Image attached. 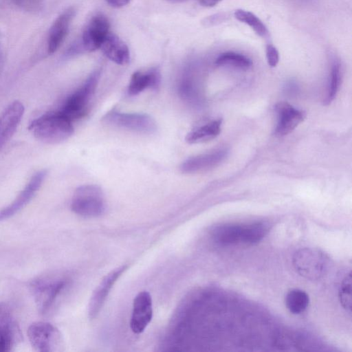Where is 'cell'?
I'll return each instance as SVG.
<instances>
[{
	"label": "cell",
	"instance_id": "11",
	"mask_svg": "<svg viewBox=\"0 0 352 352\" xmlns=\"http://www.w3.org/2000/svg\"><path fill=\"white\" fill-rule=\"evenodd\" d=\"M153 318L152 298L148 292L138 293L133 302L130 327L134 333H142Z\"/></svg>",
	"mask_w": 352,
	"mask_h": 352
},
{
	"label": "cell",
	"instance_id": "3",
	"mask_svg": "<svg viewBox=\"0 0 352 352\" xmlns=\"http://www.w3.org/2000/svg\"><path fill=\"white\" fill-rule=\"evenodd\" d=\"M293 265L296 272L309 280H318L327 272L329 258L321 250L305 248L298 250L293 256Z\"/></svg>",
	"mask_w": 352,
	"mask_h": 352
},
{
	"label": "cell",
	"instance_id": "20",
	"mask_svg": "<svg viewBox=\"0 0 352 352\" xmlns=\"http://www.w3.org/2000/svg\"><path fill=\"white\" fill-rule=\"evenodd\" d=\"M270 230L267 221H256L243 224L241 243L252 245L261 241Z\"/></svg>",
	"mask_w": 352,
	"mask_h": 352
},
{
	"label": "cell",
	"instance_id": "12",
	"mask_svg": "<svg viewBox=\"0 0 352 352\" xmlns=\"http://www.w3.org/2000/svg\"><path fill=\"white\" fill-rule=\"evenodd\" d=\"M278 121L274 133L277 136H284L293 131L306 118L304 111L297 109L285 102L276 105Z\"/></svg>",
	"mask_w": 352,
	"mask_h": 352
},
{
	"label": "cell",
	"instance_id": "28",
	"mask_svg": "<svg viewBox=\"0 0 352 352\" xmlns=\"http://www.w3.org/2000/svg\"><path fill=\"white\" fill-rule=\"evenodd\" d=\"M131 0H106L107 3L113 8H121L127 5Z\"/></svg>",
	"mask_w": 352,
	"mask_h": 352
},
{
	"label": "cell",
	"instance_id": "25",
	"mask_svg": "<svg viewBox=\"0 0 352 352\" xmlns=\"http://www.w3.org/2000/svg\"><path fill=\"white\" fill-rule=\"evenodd\" d=\"M340 304L349 313L351 311V273L350 272L342 280L339 292Z\"/></svg>",
	"mask_w": 352,
	"mask_h": 352
},
{
	"label": "cell",
	"instance_id": "13",
	"mask_svg": "<svg viewBox=\"0 0 352 352\" xmlns=\"http://www.w3.org/2000/svg\"><path fill=\"white\" fill-rule=\"evenodd\" d=\"M24 113V106L15 100L0 113V151L15 133Z\"/></svg>",
	"mask_w": 352,
	"mask_h": 352
},
{
	"label": "cell",
	"instance_id": "4",
	"mask_svg": "<svg viewBox=\"0 0 352 352\" xmlns=\"http://www.w3.org/2000/svg\"><path fill=\"white\" fill-rule=\"evenodd\" d=\"M100 76L99 70L94 72L84 84L66 99L59 112L72 121L80 118L95 91Z\"/></svg>",
	"mask_w": 352,
	"mask_h": 352
},
{
	"label": "cell",
	"instance_id": "16",
	"mask_svg": "<svg viewBox=\"0 0 352 352\" xmlns=\"http://www.w3.org/2000/svg\"><path fill=\"white\" fill-rule=\"evenodd\" d=\"M160 82L161 74L157 68H152L146 72H135L131 77L128 93L130 96H135L147 88L157 90Z\"/></svg>",
	"mask_w": 352,
	"mask_h": 352
},
{
	"label": "cell",
	"instance_id": "7",
	"mask_svg": "<svg viewBox=\"0 0 352 352\" xmlns=\"http://www.w3.org/2000/svg\"><path fill=\"white\" fill-rule=\"evenodd\" d=\"M67 281L64 279L43 278L32 283L33 295L37 307L42 314H46L65 289Z\"/></svg>",
	"mask_w": 352,
	"mask_h": 352
},
{
	"label": "cell",
	"instance_id": "22",
	"mask_svg": "<svg viewBox=\"0 0 352 352\" xmlns=\"http://www.w3.org/2000/svg\"><path fill=\"white\" fill-rule=\"evenodd\" d=\"M234 16L239 21L249 25L259 36L265 38L268 35L265 25L254 13L239 9L234 12Z\"/></svg>",
	"mask_w": 352,
	"mask_h": 352
},
{
	"label": "cell",
	"instance_id": "6",
	"mask_svg": "<svg viewBox=\"0 0 352 352\" xmlns=\"http://www.w3.org/2000/svg\"><path fill=\"white\" fill-rule=\"evenodd\" d=\"M28 336L32 347L40 352L54 351L60 346V333L47 322L32 323L28 329Z\"/></svg>",
	"mask_w": 352,
	"mask_h": 352
},
{
	"label": "cell",
	"instance_id": "26",
	"mask_svg": "<svg viewBox=\"0 0 352 352\" xmlns=\"http://www.w3.org/2000/svg\"><path fill=\"white\" fill-rule=\"evenodd\" d=\"M14 342L12 323L0 326V352L10 351Z\"/></svg>",
	"mask_w": 352,
	"mask_h": 352
},
{
	"label": "cell",
	"instance_id": "1",
	"mask_svg": "<svg viewBox=\"0 0 352 352\" xmlns=\"http://www.w3.org/2000/svg\"><path fill=\"white\" fill-rule=\"evenodd\" d=\"M38 140L50 144L63 142L74 133L72 120L61 113H48L34 120L28 127Z\"/></svg>",
	"mask_w": 352,
	"mask_h": 352
},
{
	"label": "cell",
	"instance_id": "24",
	"mask_svg": "<svg viewBox=\"0 0 352 352\" xmlns=\"http://www.w3.org/2000/svg\"><path fill=\"white\" fill-rule=\"evenodd\" d=\"M341 82L340 67L338 63L332 65L330 74L327 94L324 100L325 104H330L335 98Z\"/></svg>",
	"mask_w": 352,
	"mask_h": 352
},
{
	"label": "cell",
	"instance_id": "18",
	"mask_svg": "<svg viewBox=\"0 0 352 352\" xmlns=\"http://www.w3.org/2000/svg\"><path fill=\"white\" fill-rule=\"evenodd\" d=\"M243 224L224 223L214 226L210 236L214 243L230 245L241 243Z\"/></svg>",
	"mask_w": 352,
	"mask_h": 352
},
{
	"label": "cell",
	"instance_id": "14",
	"mask_svg": "<svg viewBox=\"0 0 352 352\" xmlns=\"http://www.w3.org/2000/svg\"><path fill=\"white\" fill-rule=\"evenodd\" d=\"M228 151L219 148L215 151L190 157L180 166L184 173H195L212 168L221 164L227 157Z\"/></svg>",
	"mask_w": 352,
	"mask_h": 352
},
{
	"label": "cell",
	"instance_id": "9",
	"mask_svg": "<svg viewBox=\"0 0 352 352\" xmlns=\"http://www.w3.org/2000/svg\"><path fill=\"white\" fill-rule=\"evenodd\" d=\"M46 175V170H39L34 173L16 198L10 204L0 210V221L12 217L25 206L41 186Z\"/></svg>",
	"mask_w": 352,
	"mask_h": 352
},
{
	"label": "cell",
	"instance_id": "10",
	"mask_svg": "<svg viewBox=\"0 0 352 352\" xmlns=\"http://www.w3.org/2000/svg\"><path fill=\"white\" fill-rule=\"evenodd\" d=\"M109 21L103 14L94 16L85 26L82 35V47L88 52L100 48L104 40L109 33Z\"/></svg>",
	"mask_w": 352,
	"mask_h": 352
},
{
	"label": "cell",
	"instance_id": "8",
	"mask_svg": "<svg viewBox=\"0 0 352 352\" xmlns=\"http://www.w3.org/2000/svg\"><path fill=\"white\" fill-rule=\"evenodd\" d=\"M127 268V265H123L113 269L105 275L97 285L89 302V319L92 320L98 316L114 284Z\"/></svg>",
	"mask_w": 352,
	"mask_h": 352
},
{
	"label": "cell",
	"instance_id": "17",
	"mask_svg": "<svg viewBox=\"0 0 352 352\" xmlns=\"http://www.w3.org/2000/svg\"><path fill=\"white\" fill-rule=\"evenodd\" d=\"M100 48L104 55L115 63L124 65L130 61V52L126 43L117 35L109 32Z\"/></svg>",
	"mask_w": 352,
	"mask_h": 352
},
{
	"label": "cell",
	"instance_id": "2",
	"mask_svg": "<svg viewBox=\"0 0 352 352\" xmlns=\"http://www.w3.org/2000/svg\"><path fill=\"white\" fill-rule=\"evenodd\" d=\"M106 205L102 189L96 185H82L77 188L71 203L72 210L84 217L102 215Z\"/></svg>",
	"mask_w": 352,
	"mask_h": 352
},
{
	"label": "cell",
	"instance_id": "19",
	"mask_svg": "<svg viewBox=\"0 0 352 352\" xmlns=\"http://www.w3.org/2000/svg\"><path fill=\"white\" fill-rule=\"evenodd\" d=\"M222 119L219 118L199 126L186 136L189 144H198L210 141L219 135L221 131Z\"/></svg>",
	"mask_w": 352,
	"mask_h": 352
},
{
	"label": "cell",
	"instance_id": "15",
	"mask_svg": "<svg viewBox=\"0 0 352 352\" xmlns=\"http://www.w3.org/2000/svg\"><path fill=\"white\" fill-rule=\"evenodd\" d=\"M74 15L75 10L69 8L62 12L54 21L47 37L49 54H54L65 41Z\"/></svg>",
	"mask_w": 352,
	"mask_h": 352
},
{
	"label": "cell",
	"instance_id": "29",
	"mask_svg": "<svg viewBox=\"0 0 352 352\" xmlns=\"http://www.w3.org/2000/svg\"><path fill=\"white\" fill-rule=\"evenodd\" d=\"M222 0H199L200 3L205 7H213Z\"/></svg>",
	"mask_w": 352,
	"mask_h": 352
},
{
	"label": "cell",
	"instance_id": "5",
	"mask_svg": "<svg viewBox=\"0 0 352 352\" xmlns=\"http://www.w3.org/2000/svg\"><path fill=\"white\" fill-rule=\"evenodd\" d=\"M102 121L119 128L143 134H153L157 131L154 119L144 113L111 111L103 116Z\"/></svg>",
	"mask_w": 352,
	"mask_h": 352
},
{
	"label": "cell",
	"instance_id": "21",
	"mask_svg": "<svg viewBox=\"0 0 352 352\" xmlns=\"http://www.w3.org/2000/svg\"><path fill=\"white\" fill-rule=\"evenodd\" d=\"M309 303V295L303 290L293 289L285 296V305L289 311L294 314L303 312Z\"/></svg>",
	"mask_w": 352,
	"mask_h": 352
},
{
	"label": "cell",
	"instance_id": "23",
	"mask_svg": "<svg viewBox=\"0 0 352 352\" xmlns=\"http://www.w3.org/2000/svg\"><path fill=\"white\" fill-rule=\"evenodd\" d=\"M219 66H232L241 69H248L252 66V61L247 56L233 52H227L220 54L215 60Z\"/></svg>",
	"mask_w": 352,
	"mask_h": 352
},
{
	"label": "cell",
	"instance_id": "27",
	"mask_svg": "<svg viewBox=\"0 0 352 352\" xmlns=\"http://www.w3.org/2000/svg\"><path fill=\"white\" fill-rule=\"evenodd\" d=\"M266 58L268 65L271 67H275L279 61V54L277 49L272 45L266 47Z\"/></svg>",
	"mask_w": 352,
	"mask_h": 352
},
{
	"label": "cell",
	"instance_id": "31",
	"mask_svg": "<svg viewBox=\"0 0 352 352\" xmlns=\"http://www.w3.org/2000/svg\"><path fill=\"white\" fill-rule=\"evenodd\" d=\"M14 1V3L17 5H19L21 4V3L22 2L23 0H13Z\"/></svg>",
	"mask_w": 352,
	"mask_h": 352
},
{
	"label": "cell",
	"instance_id": "30",
	"mask_svg": "<svg viewBox=\"0 0 352 352\" xmlns=\"http://www.w3.org/2000/svg\"><path fill=\"white\" fill-rule=\"evenodd\" d=\"M166 1L172 2V3H182V2H184L187 0H166Z\"/></svg>",
	"mask_w": 352,
	"mask_h": 352
}]
</instances>
